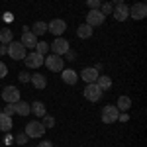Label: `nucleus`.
<instances>
[{
	"mask_svg": "<svg viewBox=\"0 0 147 147\" xmlns=\"http://www.w3.org/2000/svg\"><path fill=\"white\" fill-rule=\"evenodd\" d=\"M116 108L122 110V112H127V110L131 108V100H129L127 96H120V98H118V104H116Z\"/></svg>",
	"mask_w": 147,
	"mask_h": 147,
	"instance_id": "obj_23",
	"label": "nucleus"
},
{
	"mask_svg": "<svg viewBox=\"0 0 147 147\" xmlns=\"http://www.w3.org/2000/svg\"><path fill=\"white\" fill-rule=\"evenodd\" d=\"M6 75H8V67H6V65L0 61V79H4Z\"/></svg>",
	"mask_w": 147,
	"mask_h": 147,
	"instance_id": "obj_32",
	"label": "nucleus"
},
{
	"mask_svg": "<svg viewBox=\"0 0 147 147\" xmlns=\"http://www.w3.org/2000/svg\"><path fill=\"white\" fill-rule=\"evenodd\" d=\"M30 79H32V75H30V73H26V71L20 73V80H22V82H30Z\"/></svg>",
	"mask_w": 147,
	"mask_h": 147,
	"instance_id": "obj_31",
	"label": "nucleus"
},
{
	"mask_svg": "<svg viewBox=\"0 0 147 147\" xmlns=\"http://www.w3.org/2000/svg\"><path fill=\"white\" fill-rule=\"evenodd\" d=\"M0 41H2L4 45H8L10 41H14V34H12L10 28H2V30H0Z\"/></svg>",
	"mask_w": 147,
	"mask_h": 147,
	"instance_id": "obj_19",
	"label": "nucleus"
},
{
	"mask_svg": "<svg viewBox=\"0 0 147 147\" xmlns=\"http://www.w3.org/2000/svg\"><path fill=\"white\" fill-rule=\"evenodd\" d=\"M2 114H6V116H10V118H12V114H16V110H14V104H8V106L2 110Z\"/></svg>",
	"mask_w": 147,
	"mask_h": 147,
	"instance_id": "obj_30",
	"label": "nucleus"
},
{
	"mask_svg": "<svg viewBox=\"0 0 147 147\" xmlns=\"http://www.w3.org/2000/svg\"><path fill=\"white\" fill-rule=\"evenodd\" d=\"M118 120H120V122H127L129 116H127V114H122V116H118Z\"/></svg>",
	"mask_w": 147,
	"mask_h": 147,
	"instance_id": "obj_34",
	"label": "nucleus"
},
{
	"mask_svg": "<svg viewBox=\"0 0 147 147\" xmlns=\"http://www.w3.org/2000/svg\"><path fill=\"white\" fill-rule=\"evenodd\" d=\"M96 86H98L100 90H108V88L112 86V79H110L108 75H98V79H96Z\"/></svg>",
	"mask_w": 147,
	"mask_h": 147,
	"instance_id": "obj_18",
	"label": "nucleus"
},
{
	"mask_svg": "<svg viewBox=\"0 0 147 147\" xmlns=\"http://www.w3.org/2000/svg\"><path fill=\"white\" fill-rule=\"evenodd\" d=\"M65 55H67V59H69V61H73V59H75V53H71V51H67Z\"/></svg>",
	"mask_w": 147,
	"mask_h": 147,
	"instance_id": "obj_36",
	"label": "nucleus"
},
{
	"mask_svg": "<svg viewBox=\"0 0 147 147\" xmlns=\"http://www.w3.org/2000/svg\"><path fill=\"white\" fill-rule=\"evenodd\" d=\"M49 49L53 51V55H65L69 51V41L65 37H55V41L49 45Z\"/></svg>",
	"mask_w": 147,
	"mask_h": 147,
	"instance_id": "obj_6",
	"label": "nucleus"
},
{
	"mask_svg": "<svg viewBox=\"0 0 147 147\" xmlns=\"http://www.w3.org/2000/svg\"><path fill=\"white\" fill-rule=\"evenodd\" d=\"M22 61H26V67H30V69H37V67H41V65H43L45 57L34 51V53H26V57H24Z\"/></svg>",
	"mask_w": 147,
	"mask_h": 147,
	"instance_id": "obj_5",
	"label": "nucleus"
},
{
	"mask_svg": "<svg viewBox=\"0 0 147 147\" xmlns=\"http://www.w3.org/2000/svg\"><path fill=\"white\" fill-rule=\"evenodd\" d=\"M45 134V125L41 122H30L26 125V136L28 137H43Z\"/></svg>",
	"mask_w": 147,
	"mask_h": 147,
	"instance_id": "obj_4",
	"label": "nucleus"
},
{
	"mask_svg": "<svg viewBox=\"0 0 147 147\" xmlns=\"http://www.w3.org/2000/svg\"><path fill=\"white\" fill-rule=\"evenodd\" d=\"M37 147H53V143H51V141H41Z\"/></svg>",
	"mask_w": 147,
	"mask_h": 147,
	"instance_id": "obj_33",
	"label": "nucleus"
},
{
	"mask_svg": "<svg viewBox=\"0 0 147 147\" xmlns=\"http://www.w3.org/2000/svg\"><path fill=\"white\" fill-rule=\"evenodd\" d=\"M14 110H16V114H20V116H28V114L32 112V106L24 100H18V102H14Z\"/></svg>",
	"mask_w": 147,
	"mask_h": 147,
	"instance_id": "obj_17",
	"label": "nucleus"
},
{
	"mask_svg": "<svg viewBox=\"0 0 147 147\" xmlns=\"http://www.w3.org/2000/svg\"><path fill=\"white\" fill-rule=\"evenodd\" d=\"M26 49H35V45H37V37H35L28 28H24V32H22V41H20Z\"/></svg>",
	"mask_w": 147,
	"mask_h": 147,
	"instance_id": "obj_12",
	"label": "nucleus"
},
{
	"mask_svg": "<svg viewBox=\"0 0 147 147\" xmlns=\"http://www.w3.org/2000/svg\"><path fill=\"white\" fill-rule=\"evenodd\" d=\"M118 116H120V110L112 104H108L102 110V122L104 124H114V122H118Z\"/></svg>",
	"mask_w": 147,
	"mask_h": 147,
	"instance_id": "obj_3",
	"label": "nucleus"
},
{
	"mask_svg": "<svg viewBox=\"0 0 147 147\" xmlns=\"http://www.w3.org/2000/svg\"><path fill=\"white\" fill-rule=\"evenodd\" d=\"M0 145H2V143H0Z\"/></svg>",
	"mask_w": 147,
	"mask_h": 147,
	"instance_id": "obj_39",
	"label": "nucleus"
},
{
	"mask_svg": "<svg viewBox=\"0 0 147 147\" xmlns=\"http://www.w3.org/2000/svg\"><path fill=\"white\" fill-rule=\"evenodd\" d=\"M0 53H6V45H4V43L0 45Z\"/></svg>",
	"mask_w": 147,
	"mask_h": 147,
	"instance_id": "obj_37",
	"label": "nucleus"
},
{
	"mask_svg": "<svg viewBox=\"0 0 147 147\" xmlns=\"http://www.w3.org/2000/svg\"><path fill=\"white\" fill-rule=\"evenodd\" d=\"M61 79H63V82H67V84H75L79 80V73H75L73 69H63L61 71Z\"/></svg>",
	"mask_w": 147,
	"mask_h": 147,
	"instance_id": "obj_15",
	"label": "nucleus"
},
{
	"mask_svg": "<svg viewBox=\"0 0 147 147\" xmlns=\"http://www.w3.org/2000/svg\"><path fill=\"white\" fill-rule=\"evenodd\" d=\"M41 124L45 125V129H47V127H53V125H55V120H53L51 116H47V114H45V116H43V122H41Z\"/></svg>",
	"mask_w": 147,
	"mask_h": 147,
	"instance_id": "obj_27",
	"label": "nucleus"
},
{
	"mask_svg": "<svg viewBox=\"0 0 147 147\" xmlns=\"http://www.w3.org/2000/svg\"><path fill=\"white\" fill-rule=\"evenodd\" d=\"M30 80L34 82V86L37 88V90H43V88L47 86V79H45V75H41V73H34Z\"/></svg>",
	"mask_w": 147,
	"mask_h": 147,
	"instance_id": "obj_16",
	"label": "nucleus"
},
{
	"mask_svg": "<svg viewBox=\"0 0 147 147\" xmlns=\"http://www.w3.org/2000/svg\"><path fill=\"white\" fill-rule=\"evenodd\" d=\"M86 4H88V8L90 10H98L102 4V0H86Z\"/></svg>",
	"mask_w": 147,
	"mask_h": 147,
	"instance_id": "obj_28",
	"label": "nucleus"
},
{
	"mask_svg": "<svg viewBox=\"0 0 147 147\" xmlns=\"http://www.w3.org/2000/svg\"><path fill=\"white\" fill-rule=\"evenodd\" d=\"M12 141H14V137H12V136H6V137H4V143H8V145H10Z\"/></svg>",
	"mask_w": 147,
	"mask_h": 147,
	"instance_id": "obj_35",
	"label": "nucleus"
},
{
	"mask_svg": "<svg viewBox=\"0 0 147 147\" xmlns=\"http://www.w3.org/2000/svg\"><path fill=\"white\" fill-rule=\"evenodd\" d=\"M102 6V14H104V16H108V14H112V10H114V6H112V2H104V4H100Z\"/></svg>",
	"mask_w": 147,
	"mask_h": 147,
	"instance_id": "obj_26",
	"label": "nucleus"
},
{
	"mask_svg": "<svg viewBox=\"0 0 147 147\" xmlns=\"http://www.w3.org/2000/svg\"><path fill=\"white\" fill-rule=\"evenodd\" d=\"M6 51L10 53V59H16V61H22L24 57H26V47L20 41H10L6 45Z\"/></svg>",
	"mask_w": 147,
	"mask_h": 147,
	"instance_id": "obj_1",
	"label": "nucleus"
},
{
	"mask_svg": "<svg viewBox=\"0 0 147 147\" xmlns=\"http://www.w3.org/2000/svg\"><path fill=\"white\" fill-rule=\"evenodd\" d=\"M102 96V90L96 86V82H90V84H86V88H84V98L88 102H98Z\"/></svg>",
	"mask_w": 147,
	"mask_h": 147,
	"instance_id": "obj_8",
	"label": "nucleus"
},
{
	"mask_svg": "<svg viewBox=\"0 0 147 147\" xmlns=\"http://www.w3.org/2000/svg\"><path fill=\"white\" fill-rule=\"evenodd\" d=\"M65 30H67V24L63 22V20H53V22L47 24V32H51L55 37H61V35L65 34Z\"/></svg>",
	"mask_w": 147,
	"mask_h": 147,
	"instance_id": "obj_10",
	"label": "nucleus"
},
{
	"mask_svg": "<svg viewBox=\"0 0 147 147\" xmlns=\"http://www.w3.org/2000/svg\"><path fill=\"white\" fill-rule=\"evenodd\" d=\"M112 16L118 22L127 20V16H129V6H125V4H116V8L112 10Z\"/></svg>",
	"mask_w": 147,
	"mask_h": 147,
	"instance_id": "obj_13",
	"label": "nucleus"
},
{
	"mask_svg": "<svg viewBox=\"0 0 147 147\" xmlns=\"http://www.w3.org/2000/svg\"><path fill=\"white\" fill-rule=\"evenodd\" d=\"M104 18H106V16H104L100 10H90L86 14V22L84 24H88L90 28H98V26L104 24Z\"/></svg>",
	"mask_w": 147,
	"mask_h": 147,
	"instance_id": "obj_7",
	"label": "nucleus"
},
{
	"mask_svg": "<svg viewBox=\"0 0 147 147\" xmlns=\"http://www.w3.org/2000/svg\"><path fill=\"white\" fill-rule=\"evenodd\" d=\"M79 77L84 80L86 84H90V82H96V79H98V69L86 67V69H82V73H80Z\"/></svg>",
	"mask_w": 147,
	"mask_h": 147,
	"instance_id": "obj_14",
	"label": "nucleus"
},
{
	"mask_svg": "<svg viewBox=\"0 0 147 147\" xmlns=\"http://www.w3.org/2000/svg\"><path fill=\"white\" fill-rule=\"evenodd\" d=\"M112 2H116V4H124V0H112Z\"/></svg>",
	"mask_w": 147,
	"mask_h": 147,
	"instance_id": "obj_38",
	"label": "nucleus"
},
{
	"mask_svg": "<svg viewBox=\"0 0 147 147\" xmlns=\"http://www.w3.org/2000/svg\"><path fill=\"white\" fill-rule=\"evenodd\" d=\"M129 16L134 18V20H143L147 16V6L145 2H136L131 8H129Z\"/></svg>",
	"mask_w": 147,
	"mask_h": 147,
	"instance_id": "obj_11",
	"label": "nucleus"
},
{
	"mask_svg": "<svg viewBox=\"0 0 147 147\" xmlns=\"http://www.w3.org/2000/svg\"><path fill=\"white\" fill-rule=\"evenodd\" d=\"M32 106V112L37 116V118H43L45 116V104L43 102H34V104H30Z\"/></svg>",
	"mask_w": 147,
	"mask_h": 147,
	"instance_id": "obj_24",
	"label": "nucleus"
},
{
	"mask_svg": "<svg viewBox=\"0 0 147 147\" xmlns=\"http://www.w3.org/2000/svg\"><path fill=\"white\" fill-rule=\"evenodd\" d=\"M47 51H49V43H45V41H39V39H37V45H35V53H39V55H45Z\"/></svg>",
	"mask_w": 147,
	"mask_h": 147,
	"instance_id": "obj_25",
	"label": "nucleus"
},
{
	"mask_svg": "<svg viewBox=\"0 0 147 147\" xmlns=\"http://www.w3.org/2000/svg\"><path fill=\"white\" fill-rule=\"evenodd\" d=\"M2 100L6 102V104H14V102L20 100V90L16 88V86H6L4 90H2Z\"/></svg>",
	"mask_w": 147,
	"mask_h": 147,
	"instance_id": "obj_9",
	"label": "nucleus"
},
{
	"mask_svg": "<svg viewBox=\"0 0 147 147\" xmlns=\"http://www.w3.org/2000/svg\"><path fill=\"white\" fill-rule=\"evenodd\" d=\"M0 129L2 131H10L12 129V118L6 116V114H2V112H0Z\"/></svg>",
	"mask_w": 147,
	"mask_h": 147,
	"instance_id": "obj_22",
	"label": "nucleus"
},
{
	"mask_svg": "<svg viewBox=\"0 0 147 147\" xmlns=\"http://www.w3.org/2000/svg\"><path fill=\"white\" fill-rule=\"evenodd\" d=\"M45 32H47V24H45V22H35L34 26H32V34H34L35 37L43 35Z\"/></svg>",
	"mask_w": 147,
	"mask_h": 147,
	"instance_id": "obj_21",
	"label": "nucleus"
},
{
	"mask_svg": "<svg viewBox=\"0 0 147 147\" xmlns=\"http://www.w3.org/2000/svg\"><path fill=\"white\" fill-rule=\"evenodd\" d=\"M28 139H30V137L26 136V134H20V136H16V137H14V141H16V143H20V145H24V143H26Z\"/></svg>",
	"mask_w": 147,
	"mask_h": 147,
	"instance_id": "obj_29",
	"label": "nucleus"
},
{
	"mask_svg": "<svg viewBox=\"0 0 147 147\" xmlns=\"http://www.w3.org/2000/svg\"><path fill=\"white\" fill-rule=\"evenodd\" d=\"M45 67L49 69V71H55V73H61L63 69H65V59H61V55H51L45 57Z\"/></svg>",
	"mask_w": 147,
	"mask_h": 147,
	"instance_id": "obj_2",
	"label": "nucleus"
},
{
	"mask_svg": "<svg viewBox=\"0 0 147 147\" xmlns=\"http://www.w3.org/2000/svg\"><path fill=\"white\" fill-rule=\"evenodd\" d=\"M77 35H79L80 39H88L92 35V28L88 24H82V26H79V30H77Z\"/></svg>",
	"mask_w": 147,
	"mask_h": 147,
	"instance_id": "obj_20",
	"label": "nucleus"
}]
</instances>
